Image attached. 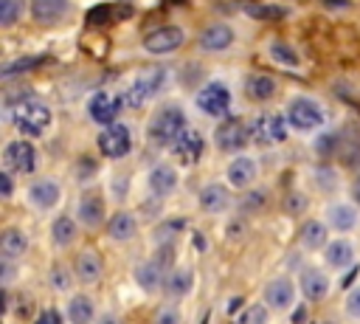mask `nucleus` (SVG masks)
Listing matches in <instances>:
<instances>
[{"mask_svg": "<svg viewBox=\"0 0 360 324\" xmlns=\"http://www.w3.org/2000/svg\"><path fill=\"white\" fill-rule=\"evenodd\" d=\"M194 245L202 251V248H205V239H202V237H194Z\"/></svg>", "mask_w": 360, "mask_h": 324, "instance_id": "44", "label": "nucleus"}, {"mask_svg": "<svg viewBox=\"0 0 360 324\" xmlns=\"http://www.w3.org/2000/svg\"><path fill=\"white\" fill-rule=\"evenodd\" d=\"M0 189H3V197H8V194H11V177H8L6 172L0 175Z\"/></svg>", "mask_w": 360, "mask_h": 324, "instance_id": "43", "label": "nucleus"}, {"mask_svg": "<svg viewBox=\"0 0 360 324\" xmlns=\"http://www.w3.org/2000/svg\"><path fill=\"white\" fill-rule=\"evenodd\" d=\"M326 220L332 223V228H338V231H349V228H354V220H357V214H354V208H352V206H343V203H338V206H329V211H326Z\"/></svg>", "mask_w": 360, "mask_h": 324, "instance_id": "27", "label": "nucleus"}, {"mask_svg": "<svg viewBox=\"0 0 360 324\" xmlns=\"http://www.w3.org/2000/svg\"><path fill=\"white\" fill-rule=\"evenodd\" d=\"M228 197H231V194L225 192V186L211 183V186H205V189L200 192V208L217 214V211H222V208L228 206Z\"/></svg>", "mask_w": 360, "mask_h": 324, "instance_id": "22", "label": "nucleus"}, {"mask_svg": "<svg viewBox=\"0 0 360 324\" xmlns=\"http://www.w3.org/2000/svg\"><path fill=\"white\" fill-rule=\"evenodd\" d=\"M155 324H180V313L174 307H163V310H158Z\"/></svg>", "mask_w": 360, "mask_h": 324, "instance_id": "40", "label": "nucleus"}, {"mask_svg": "<svg viewBox=\"0 0 360 324\" xmlns=\"http://www.w3.org/2000/svg\"><path fill=\"white\" fill-rule=\"evenodd\" d=\"M231 104V90L222 82H208L200 93H197V107L205 116H225Z\"/></svg>", "mask_w": 360, "mask_h": 324, "instance_id": "4", "label": "nucleus"}, {"mask_svg": "<svg viewBox=\"0 0 360 324\" xmlns=\"http://www.w3.org/2000/svg\"><path fill=\"white\" fill-rule=\"evenodd\" d=\"M231 42H233V31H231V25H222V23H217L200 34V48H205V51H225Z\"/></svg>", "mask_w": 360, "mask_h": 324, "instance_id": "14", "label": "nucleus"}, {"mask_svg": "<svg viewBox=\"0 0 360 324\" xmlns=\"http://www.w3.org/2000/svg\"><path fill=\"white\" fill-rule=\"evenodd\" d=\"M250 135H253V132H250L239 118H231V121H225V124L217 130V147L225 149V152H239V149L248 144Z\"/></svg>", "mask_w": 360, "mask_h": 324, "instance_id": "7", "label": "nucleus"}, {"mask_svg": "<svg viewBox=\"0 0 360 324\" xmlns=\"http://www.w3.org/2000/svg\"><path fill=\"white\" fill-rule=\"evenodd\" d=\"M121 101L110 93H96L90 99V118L98 121V124H115V116H118V107Z\"/></svg>", "mask_w": 360, "mask_h": 324, "instance_id": "11", "label": "nucleus"}, {"mask_svg": "<svg viewBox=\"0 0 360 324\" xmlns=\"http://www.w3.org/2000/svg\"><path fill=\"white\" fill-rule=\"evenodd\" d=\"M180 42H183V28H177V25H163V28L146 34L143 48H146L149 54H169V51L180 48Z\"/></svg>", "mask_w": 360, "mask_h": 324, "instance_id": "8", "label": "nucleus"}, {"mask_svg": "<svg viewBox=\"0 0 360 324\" xmlns=\"http://www.w3.org/2000/svg\"><path fill=\"white\" fill-rule=\"evenodd\" d=\"M51 237H53L56 245H68V242L76 237V223H73L68 214H65V217H56L53 225H51Z\"/></svg>", "mask_w": 360, "mask_h": 324, "instance_id": "31", "label": "nucleus"}, {"mask_svg": "<svg viewBox=\"0 0 360 324\" xmlns=\"http://www.w3.org/2000/svg\"><path fill=\"white\" fill-rule=\"evenodd\" d=\"M37 62H42V59H39V56H25V59H17L14 65H6V68H3V76H11V73L25 70V68H34Z\"/></svg>", "mask_w": 360, "mask_h": 324, "instance_id": "38", "label": "nucleus"}, {"mask_svg": "<svg viewBox=\"0 0 360 324\" xmlns=\"http://www.w3.org/2000/svg\"><path fill=\"white\" fill-rule=\"evenodd\" d=\"M177 186V175L169 163H158L152 172H149V189L155 194H169L172 189Z\"/></svg>", "mask_w": 360, "mask_h": 324, "instance_id": "21", "label": "nucleus"}, {"mask_svg": "<svg viewBox=\"0 0 360 324\" xmlns=\"http://www.w3.org/2000/svg\"><path fill=\"white\" fill-rule=\"evenodd\" d=\"M301 242H304V248H309V251L321 248V245L326 242V225L318 223V220H309V223L301 228Z\"/></svg>", "mask_w": 360, "mask_h": 324, "instance_id": "29", "label": "nucleus"}, {"mask_svg": "<svg viewBox=\"0 0 360 324\" xmlns=\"http://www.w3.org/2000/svg\"><path fill=\"white\" fill-rule=\"evenodd\" d=\"M163 262L160 259H152V262H143L135 268V282L143 287V290H158L163 285Z\"/></svg>", "mask_w": 360, "mask_h": 324, "instance_id": "17", "label": "nucleus"}, {"mask_svg": "<svg viewBox=\"0 0 360 324\" xmlns=\"http://www.w3.org/2000/svg\"><path fill=\"white\" fill-rule=\"evenodd\" d=\"M248 11H250V14H259L262 20H276V17H284V8H278V6H250Z\"/></svg>", "mask_w": 360, "mask_h": 324, "instance_id": "37", "label": "nucleus"}, {"mask_svg": "<svg viewBox=\"0 0 360 324\" xmlns=\"http://www.w3.org/2000/svg\"><path fill=\"white\" fill-rule=\"evenodd\" d=\"M3 161L11 172H31L34 169V147L28 141H11L3 152Z\"/></svg>", "mask_w": 360, "mask_h": 324, "instance_id": "10", "label": "nucleus"}, {"mask_svg": "<svg viewBox=\"0 0 360 324\" xmlns=\"http://www.w3.org/2000/svg\"><path fill=\"white\" fill-rule=\"evenodd\" d=\"M79 220L87 228H96L104 220V203H101V197H96V194L82 197V203H79Z\"/></svg>", "mask_w": 360, "mask_h": 324, "instance_id": "23", "label": "nucleus"}, {"mask_svg": "<svg viewBox=\"0 0 360 324\" xmlns=\"http://www.w3.org/2000/svg\"><path fill=\"white\" fill-rule=\"evenodd\" d=\"M25 248H28V239H25V234H22V231H17V228L3 231V237H0V254H3L6 259L20 256Z\"/></svg>", "mask_w": 360, "mask_h": 324, "instance_id": "25", "label": "nucleus"}, {"mask_svg": "<svg viewBox=\"0 0 360 324\" xmlns=\"http://www.w3.org/2000/svg\"><path fill=\"white\" fill-rule=\"evenodd\" d=\"M76 276H79L82 282H87V285L101 276V256H98L93 248H87V251H82V254L76 256Z\"/></svg>", "mask_w": 360, "mask_h": 324, "instance_id": "20", "label": "nucleus"}, {"mask_svg": "<svg viewBox=\"0 0 360 324\" xmlns=\"http://www.w3.org/2000/svg\"><path fill=\"white\" fill-rule=\"evenodd\" d=\"M354 200H357V203H360V180H357V183H354Z\"/></svg>", "mask_w": 360, "mask_h": 324, "instance_id": "46", "label": "nucleus"}, {"mask_svg": "<svg viewBox=\"0 0 360 324\" xmlns=\"http://www.w3.org/2000/svg\"><path fill=\"white\" fill-rule=\"evenodd\" d=\"M352 259H354V248H352V242L338 239V242H329V245H326V262H329L335 270L349 268Z\"/></svg>", "mask_w": 360, "mask_h": 324, "instance_id": "24", "label": "nucleus"}, {"mask_svg": "<svg viewBox=\"0 0 360 324\" xmlns=\"http://www.w3.org/2000/svg\"><path fill=\"white\" fill-rule=\"evenodd\" d=\"M163 285H166V293L169 296H186L188 287H191V270L188 268H180V270L169 273Z\"/></svg>", "mask_w": 360, "mask_h": 324, "instance_id": "30", "label": "nucleus"}, {"mask_svg": "<svg viewBox=\"0 0 360 324\" xmlns=\"http://www.w3.org/2000/svg\"><path fill=\"white\" fill-rule=\"evenodd\" d=\"M51 285H53L56 290H68V287H70V273H68L65 265H53V268H51Z\"/></svg>", "mask_w": 360, "mask_h": 324, "instance_id": "36", "label": "nucleus"}, {"mask_svg": "<svg viewBox=\"0 0 360 324\" xmlns=\"http://www.w3.org/2000/svg\"><path fill=\"white\" fill-rule=\"evenodd\" d=\"M346 313H349L352 318H360V287H354V290L349 293V299H346Z\"/></svg>", "mask_w": 360, "mask_h": 324, "instance_id": "41", "label": "nucleus"}, {"mask_svg": "<svg viewBox=\"0 0 360 324\" xmlns=\"http://www.w3.org/2000/svg\"><path fill=\"white\" fill-rule=\"evenodd\" d=\"M107 231H110L112 239L124 242V239H129V237L135 234V217L127 214V211H121V214H115V217L107 223Z\"/></svg>", "mask_w": 360, "mask_h": 324, "instance_id": "28", "label": "nucleus"}, {"mask_svg": "<svg viewBox=\"0 0 360 324\" xmlns=\"http://www.w3.org/2000/svg\"><path fill=\"white\" fill-rule=\"evenodd\" d=\"M239 324H267V310H264L262 304H253V307H248V310L242 313Z\"/></svg>", "mask_w": 360, "mask_h": 324, "instance_id": "35", "label": "nucleus"}, {"mask_svg": "<svg viewBox=\"0 0 360 324\" xmlns=\"http://www.w3.org/2000/svg\"><path fill=\"white\" fill-rule=\"evenodd\" d=\"M22 17V0H0V25L8 28Z\"/></svg>", "mask_w": 360, "mask_h": 324, "instance_id": "33", "label": "nucleus"}, {"mask_svg": "<svg viewBox=\"0 0 360 324\" xmlns=\"http://www.w3.org/2000/svg\"><path fill=\"white\" fill-rule=\"evenodd\" d=\"M160 82H163V68H149V70H143V73L135 76V82L127 87L124 104H127V107H143V104L160 90Z\"/></svg>", "mask_w": 360, "mask_h": 324, "instance_id": "3", "label": "nucleus"}, {"mask_svg": "<svg viewBox=\"0 0 360 324\" xmlns=\"http://www.w3.org/2000/svg\"><path fill=\"white\" fill-rule=\"evenodd\" d=\"M98 149L107 158H124L129 152V130L124 124H110L98 135Z\"/></svg>", "mask_w": 360, "mask_h": 324, "instance_id": "6", "label": "nucleus"}, {"mask_svg": "<svg viewBox=\"0 0 360 324\" xmlns=\"http://www.w3.org/2000/svg\"><path fill=\"white\" fill-rule=\"evenodd\" d=\"M292 299H295V287H292V282H287V279H276V282H270V285L264 287V301H267L273 310L290 307Z\"/></svg>", "mask_w": 360, "mask_h": 324, "instance_id": "12", "label": "nucleus"}, {"mask_svg": "<svg viewBox=\"0 0 360 324\" xmlns=\"http://www.w3.org/2000/svg\"><path fill=\"white\" fill-rule=\"evenodd\" d=\"M28 197L37 208H53L59 203V186L53 180H37L31 189H28Z\"/></svg>", "mask_w": 360, "mask_h": 324, "instance_id": "16", "label": "nucleus"}, {"mask_svg": "<svg viewBox=\"0 0 360 324\" xmlns=\"http://www.w3.org/2000/svg\"><path fill=\"white\" fill-rule=\"evenodd\" d=\"M186 130V113L174 104L160 107L149 121V138L158 144H174Z\"/></svg>", "mask_w": 360, "mask_h": 324, "instance_id": "2", "label": "nucleus"}, {"mask_svg": "<svg viewBox=\"0 0 360 324\" xmlns=\"http://www.w3.org/2000/svg\"><path fill=\"white\" fill-rule=\"evenodd\" d=\"M8 118L25 135H39L51 124V107L37 96H20L17 101H8Z\"/></svg>", "mask_w": 360, "mask_h": 324, "instance_id": "1", "label": "nucleus"}, {"mask_svg": "<svg viewBox=\"0 0 360 324\" xmlns=\"http://www.w3.org/2000/svg\"><path fill=\"white\" fill-rule=\"evenodd\" d=\"M248 93H250L253 99H270V96L276 93V82H273L270 76H264V73H256V76H250V82H248Z\"/></svg>", "mask_w": 360, "mask_h": 324, "instance_id": "32", "label": "nucleus"}, {"mask_svg": "<svg viewBox=\"0 0 360 324\" xmlns=\"http://www.w3.org/2000/svg\"><path fill=\"white\" fill-rule=\"evenodd\" d=\"M287 118L295 130H315L323 124V113L312 99H292L287 107Z\"/></svg>", "mask_w": 360, "mask_h": 324, "instance_id": "5", "label": "nucleus"}, {"mask_svg": "<svg viewBox=\"0 0 360 324\" xmlns=\"http://www.w3.org/2000/svg\"><path fill=\"white\" fill-rule=\"evenodd\" d=\"M270 56L278 62V65H298V54L290 48V45H284V42H273L270 45Z\"/></svg>", "mask_w": 360, "mask_h": 324, "instance_id": "34", "label": "nucleus"}, {"mask_svg": "<svg viewBox=\"0 0 360 324\" xmlns=\"http://www.w3.org/2000/svg\"><path fill=\"white\" fill-rule=\"evenodd\" d=\"M202 149H205V141H202V135L197 132V130H183V135L174 141V155H180L183 161H197L200 155H202Z\"/></svg>", "mask_w": 360, "mask_h": 324, "instance_id": "13", "label": "nucleus"}, {"mask_svg": "<svg viewBox=\"0 0 360 324\" xmlns=\"http://www.w3.org/2000/svg\"><path fill=\"white\" fill-rule=\"evenodd\" d=\"M301 290H304V296H307V299H312V301H321V299L326 296V290H329V282H326L323 270L307 268V270L301 273Z\"/></svg>", "mask_w": 360, "mask_h": 324, "instance_id": "18", "label": "nucleus"}, {"mask_svg": "<svg viewBox=\"0 0 360 324\" xmlns=\"http://www.w3.org/2000/svg\"><path fill=\"white\" fill-rule=\"evenodd\" d=\"M68 11V0H31V14L37 23L53 25Z\"/></svg>", "mask_w": 360, "mask_h": 324, "instance_id": "15", "label": "nucleus"}, {"mask_svg": "<svg viewBox=\"0 0 360 324\" xmlns=\"http://www.w3.org/2000/svg\"><path fill=\"white\" fill-rule=\"evenodd\" d=\"M253 138H256L259 144H276V141H284V138H287V127H284L281 116H276V113H264V116H259L256 124H253Z\"/></svg>", "mask_w": 360, "mask_h": 324, "instance_id": "9", "label": "nucleus"}, {"mask_svg": "<svg viewBox=\"0 0 360 324\" xmlns=\"http://www.w3.org/2000/svg\"><path fill=\"white\" fill-rule=\"evenodd\" d=\"M107 14L112 17V14H115V8H112V6H96V8H90V11H87V23H104V20H107Z\"/></svg>", "mask_w": 360, "mask_h": 324, "instance_id": "39", "label": "nucleus"}, {"mask_svg": "<svg viewBox=\"0 0 360 324\" xmlns=\"http://www.w3.org/2000/svg\"><path fill=\"white\" fill-rule=\"evenodd\" d=\"M37 324H59V313H56V310H45V313L37 318Z\"/></svg>", "mask_w": 360, "mask_h": 324, "instance_id": "42", "label": "nucleus"}, {"mask_svg": "<svg viewBox=\"0 0 360 324\" xmlns=\"http://www.w3.org/2000/svg\"><path fill=\"white\" fill-rule=\"evenodd\" d=\"M98 324H118V321H115V318H112V316H104V318H101V321H98Z\"/></svg>", "mask_w": 360, "mask_h": 324, "instance_id": "45", "label": "nucleus"}, {"mask_svg": "<svg viewBox=\"0 0 360 324\" xmlns=\"http://www.w3.org/2000/svg\"><path fill=\"white\" fill-rule=\"evenodd\" d=\"M256 177V161L253 158H236L228 166V183L236 189H245Z\"/></svg>", "mask_w": 360, "mask_h": 324, "instance_id": "19", "label": "nucleus"}, {"mask_svg": "<svg viewBox=\"0 0 360 324\" xmlns=\"http://www.w3.org/2000/svg\"><path fill=\"white\" fill-rule=\"evenodd\" d=\"M93 316H96V307H93V301H90L87 296H73V299H70V304H68V318H70V324H90Z\"/></svg>", "mask_w": 360, "mask_h": 324, "instance_id": "26", "label": "nucleus"}]
</instances>
